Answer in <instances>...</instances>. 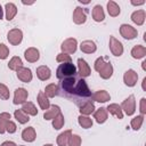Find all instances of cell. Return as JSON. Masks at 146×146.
Masks as SVG:
<instances>
[{"label":"cell","mask_w":146,"mask_h":146,"mask_svg":"<svg viewBox=\"0 0 146 146\" xmlns=\"http://www.w3.org/2000/svg\"><path fill=\"white\" fill-rule=\"evenodd\" d=\"M60 91L63 96L72 99L79 106L91 98V91L84 79L75 75L60 80Z\"/></svg>","instance_id":"cell-1"},{"label":"cell","mask_w":146,"mask_h":146,"mask_svg":"<svg viewBox=\"0 0 146 146\" xmlns=\"http://www.w3.org/2000/svg\"><path fill=\"white\" fill-rule=\"evenodd\" d=\"M95 70L99 73L100 78L104 80H107L113 74V66L110 62H105L104 57H98L95 62Z\"/></svg>","instance_id":"cell-2"},{"label":"cell","mask_w":146,"mask_h":146,"mask_svg":"<svg viewBox=\"0 0 146 146\" xmlns=\"http://www.w3.org/2000/svg\"><path fill=\"white\" fill-rule=\"evenodd\" d=\"M75 74H76V67L72 63H63L56 70V76L59 80H63L65 78L73 76Z\"/></svg>","instance_id":"cell-3"},{"label":"cell","mask_w":146,"mask_h":146,"mask_svg":"<svg viewBox=\"0 0 146 146\" xmlns=\"http://www.w3.org/2000/svg\"><path fill=\"white\" fill-rule=\"evenodd\" d=\"M121 110L124 111L127 115H132L136 112V100L135 96L130 95L128 98H125L121 104Z\"/></svg>","instance_id":"cell-4"},{"label":"cell","mask_w":146,"mask_h":146,"mask_svg":"<svg viewBox=\"0 0 146 146\" xmlns=\"http://www.w3.org/2000/svg\"><path fill=\"white\" fill-rule=\"evenodd\" d=\"M120 34H121V36H123L127 40H132V39L137 38L138 31L129 24H122L120 26Z\"/></svg>","instance_id":"cell-5"},{"label":"cell","mask_w":146,"mask_h":146,"mask_svg":"<svg viewBox=\"0 0 146 146\" xmlns=\"http://www.w3.org/2000/svg\"><path fill=\"white\" fill-rule=\"evenodd\" d=\"M78 48V41L76 39L74 38H68L66 40L63 41L62 46H60V49H62V52L64 54H74L75 50Z\"/></svg>","instance_id":"cell-6"},{"label":"cell","mask_w":146,"mask_h":146,"mask_svg":"<svg viewBox=\"0 0 146 146\" xmlns=\"http://www.w3.org/2000/svg\"><path fill=\"white\" fill-rule=\"evenodd\" d=\"M7 39H8L9 43H11L13 46H17L23 40V32L19 29H13L8 32Z\"/></svg>","instance_id":"cell-7"},{"label":"cell","mask_w":146,"mask_h":146,"mask_svg":"<svg viewBox=\"0 0 146 146\" xmlns=\"http://www.w3.org/2000/svg\"><path fill=\"white\" fill-rule=\"evenodd\" d=\"M108 44H110V50L114 56L119 57L123 54V46L116 38L110 36V43Z\"/></svg>","instance_id":"cell-8"},{"label":"cell","mask_w":146,"mask_h":146,"mask_svg":"<svg viewBox=\"0 0 146 146\" xmlns=\"http://www.w3.org/2000/svg\"><path fill=\"white\" fill-rule=\"evenodd\" d=\"M16 74H17V78H18L22 82H24V83L31 82V81H32V78H33L31 70L27 68V67H24V66L18 67V68L16 70Z\"/></svg>","instance_id":"cell-9"},{"label":"cell","mask_w":146,"mask_h":146,"mask_svg":"<svg viewBox=\"0 0 146 146\" xmlns=\"http://www.w3.org/2000/svg\"><path fill=\"white\" fill-rule=\"evenodd\" d=\"M137 80H138V74H137V72L133 71V70H128V71H125V73L123 74L124 84L128 86V87H133V86H136Z\"/></svg>","instance_id":"cell-10"},{"label":"cell","mask_w":146,"mask_h":146,"mask_svg":"<svg viewBox=\"0 0 146 146\" xmlns=\"http://www.w3.org/2000/svg\"><path fill=\"white\" fill-rule=\"evenodd\" d=\"M87 21V14L86 10L81 7H76L73 11V22L78 25H81L83 23H86Z\"/></svg>","instance_id":"cell-11"},{"label":"cell","mask_w":146,"mask_h":146,"mask_svg":"<svg viewBox=\"0 0 146 146\" xmlns=\"http://www.w3.org/2000/svg\"><path fill=\"white\" fill-rule=\"evenodd\" d=\"M27 96H29V92L26 89L24 88H17L15 90V94H14V104L15 105H18V104H24L27 99Z\"/></svg>","instance_id":"cell-12"},{"label":"cell","mask_w":146,"mask_h":146,"mask_svg":"<svg viewBox=\"0 0 146 146\" xmlns=\"http://www.w3.org/2000/svg\"><path fill=\"white\" fill-rule=\"evenodd\" d=\"M24 57L25 59L29 62V63H35L36 60H39L40 58V52L36 48L34 47H31V48H27L24 52Z\"/></svg>","instance_id":"cell-13"},{"label":"cell","mask_w":146,"mask_h":146,"mask_svg":"<svg viewBox=\"0 0 146 146\" xmlns=\"http://www.w3.org/2000/svg\"><path fill=\"white\" fill-rule=\"evenodd\" d=\"M78 70H79V74H80L81 78H87L91 73L88 63L83 58H79L78 59Z\"/></svg>","instance_id":"cell-14"},{"label":"cell","mask_w":146,"mask_h":146,"mask_svg":"<svg viewBox=\"0 0 146 146\" xmlns=\"http://www.w3.org/2000/svg\"><path fill=\"white\" fill-rule=\"evenodd\" d=\"M35 138H36V132L33 127H27L22 131V139L24 141L32 143L35 140Z\"/></svg>","instance_id":"cell-15"},{"label":"cell","mask_w":146,"mask_h":146,"mask_svg":"<svg viewBox=\"0 0 146 146\" xmlns=\"http://www.w3.org/2000/svg\"><path fill=\"white\" fill-rule=\"evenodd\" d=\"M80 49L82 52H86V54H92L97 50V46L94 41L91 40H84L81 42L80 44Z\"/></svg>","instance_id":"cell-16"},{"label":"cell","mask_w":146,"mask_h":146,"mask_svg":"<svg viewBox=\"0 0 146 146\" xmlns=\"http://www.w3.org/2000/svg\"><path fill=\"white\" fill-rule=\"evenodd\" d=\"M91 99L95 100V102L105 103V102H108L111 99V96L106 90H98V91H96L95 94L91 95Z\"/></svg>","instance_id":"cell-17"},{"label":"cell","mask_w":146,"mask_h":146,"mask_svg":"<svg viewBox=\"0 0 146 146\" xmlns=\"http://www.w3.org/2000/svg\"><path fill=\"white\" fill-rule=\"evenodd\" d=\"M79 111H80L81 115H87V116L90 115L91 113H94V112H95V105H94L92 100L89 99V100L84 102L83 104H81Z\"/></svg>","instance_id":"cell-18"},{"label":"cell","mask_w":146,"mask_h":146,"mask_svg":"<svg viewBox=\"0 0 146 146\" xmlns=\"http://www.w3.org/2000/svg\"><path fill=\"white\" fill-rule=\"evenodd\" d=\"M145 18H146V13L143 9L136 10L131 14V21L137 25H143L145 22Z\"/></svg>","instance_id":"cell-19"},{"label":"cell","mask_w":146,"mask_h":146,"mask_svg":"<svg viewBox=\"0 0 146 146\" xmlns=\"http://www.w3.org/2000/svg\"><path fill=\"white\" fill-rule=\"evenodd\" d=\"M51 75V72H50V68L46 65H41L39 67H36V76L39 78V80L41 81H46L50 78Z\"/></svg>","instance_id":"cell-20"},{"label":"cell","mask_w":146,"mask_h":146,"mask_svg":"<svg viewBox=\"0 0 146 146\" xmlns=\"http://www.w3.org/2000/svg\"><path fill=\"white\" fill-rule=\"evenodd\" d=\"M94 119L99 124L104 123L107 120V111H106V108L105 107H100L97 111H95L94 112Z\"/></svg>","instance_id":"cell-21"},{"label":"cell","mask_w":146,"mask_h":146,"mask_svg":"<svg viewBox=\"0 0 146 146\" xmlns=\"http://www.w3.org/2000/svg\"><path fill=\"white\" fill-rule=\"evenodd\" d=\"M5 10H6V19L7 21H11L17 14V7L13 2H7L5 6Z\"/></svg>","instance_id":"cell-22"},{"label":"cell","mask_w":146,"mask_h":146,"mask_svg":"<svg viewBox=\"0 0 146 146\" xmlns=\"http://www.w3.org/2000/svg\"><path fill=\"white\" fill-rule=\"evenodd\" d=\"M92 18L95 22H103L105 18V13L104 9L100 5H96L92 9Z\"/></svg>","instance_id":"cell-23"},{"label":"cell","mask_w":146,"mask_h":146,"mask_svg":"<svg viewBox=\"0 0 146 146\" xmlns=\"http://www.w3.org/2000/svg\"><path fill=\"white\" fill-rule=\"evenodd\" d=\"M131 56H132L135 59L144 58V57L146 56V48H145L144 46H140V44L135 46V47L131 49Z\"/></svg>","instance_id":"cell-24"},{"label":"cell","mask_w":146,"mask_h":146,"mask_svg":"<svg viewBox=\"0 0 146 146\" xmlns=\"http://www.w3.org/2000/svg\"><path fill=\"white\" fill-rule=\"evenodd\" d=\"M38 104H39V106H40V108L41 110H43V111H47L49 107H50V103H49V98L44 95V92L43 91H40L39 94H38Z\"/></svg>","instance_id":"cell-25"},{"label":"cell","mask_w":146,"mask_h":146,"mask_svg":"<svg viewBox=\"0 0 146 146\" xmlns=\"http://www.w3.org/2000/svg\"><path fill=\"white\" fill-rule=\"evenodd\" d=\"M106 111H107V112H110L112 115L116 116L119 120L123 119V111L121 110V106H120V105H117V104H110V105L107 106Z\"/></svg>","instance_id":"cell-26"},{"label":"cell","mask_w":146,"mask_h":146,"mask_svg":"<svg viewBox=\"0 0 146 146\" xmlns=\"http://www.w3.org/2000/svg\"><path fill=\"white\" fill-rule=\"evenodd\" d=\"M58 113H60L59 106H57V105H51V106L44 112L43 119H44V120H52Z\"/></svg>","instance_id":"cell-27"},{"label":"cell","mask_w":146,"mask_h":146,"mask_svg":"<svg viewBox=\"0 0 146 146\" xmlns=\"http://www.w3.org/2000/svg\"><path fill=\"white\" fill-rule=\"evenodd\" d=\"M107 11H108L110 16H112V17H116V16L120 15L121 9H120V7H119V5H117L116 2H114V1L111 0V1L107 2Z\"/></svg>","instance_id":"cell-28"},{"label":"cell","mask_w":146,"mask_h":146,"mask_svg":"<svg viewBox=\"0 0 146 146\" xmlns=\"http://www.w3.org/2000/svg\"><path fill=\"white\" fill-rule=\"evenodd\" d=\"M25 114H27V115H36L38 114V110H36V107L34 106V104L33 103H31V102H25L24 104H23V106H22V108H21Z\"/></svg>","instance_id":"cell-29"},{"label":"cell","mask_w":146,"mask_h":146,"mask_svg":"<svg viewBox=\"0 0 146 146\" xmlns=\"http://www.w3.org/2000/svg\"><path fill=\"white\" fill-rule=\"evenodd\" d=\"M72 135V131L71 130H65L64 132H62L58 137H57V145L58 146H67V141H68V138L71 137Z\"/></svg>","instance_id":"cell-30"},{"label":"cell","mask_w":146,"mask_h":146,"mask_svg":"<svg viewBox=\"0 0 146 146\" xmlns=\"http://www.w3.org/2000/svg\"><path fill=\"white\" fill-rule=\"evenodd\" d=\"M10 117L11 115L7 112H3L0 114V133L6 132V127H7V123L10 121Z\"/></svg>","instance_id":"cell-31"},{"label":"cell","mask_w":146,"mask_h":146,"mask_svg":"<svg viewBox=\"0 0 146 146\" xmlns=\"http://www.w3.org/2000/svg\"><path fill=\"white\" fill-rule=\"evenodd\" d=\"M58 91H59V88H58V86L57 84H55V83H50V84H48L47 87H46V89H44V95L48 97V98H52V97H55L57 94H58Z\"/></svg>","instance_id":"cell-32"},{"label":"cell","mask_w":146,"mask_h":146,"mask_svg":"<svg viewBox=\"0 0 146 146\" xmlns=\"http://www.w3.org/2000/svg\"><path fill=\"white\" fill-rule=\"evenodd\" d=\"M14 116L18 121V123H21V124H25L30 121V116L27 114H25L22 110H16L14 112Z\"/></svg>","instance_id":"cell-33"},{"label":"cell","mask_w":146,"mask_h":146,"mask_svg":"<svg viewBox=\"0 0 146 146\" xmlns=\"http://www.w3.org/2000/svg\"><path fill=\"white\" fill-rule=\"evenodd\" d=\"M78 122L83 129H89L92 127V120H91V117H89L87 115H80L78 117Z\"/></svg>","instance_id":"cell-34"},{"label":"cell","mask_w":146,"mask_h":146,"mask_svg":"<svg viewBox=\"0 0 146 146\" xmlns=\"http://www.w3.org/2000/svg\"><path fill=\"white\" fill-rule=\"evenodd\" d=\"M65 123V120H64V115L62 113H58L54 119H52V127L56 129V130H59L62 129V127L64 125Z\"/></svg>","instance_id":"cell-35"},{"label":"cell","mask_w":146,"mask_h":146,"mask_svg":"<svg viewBox=\"0 0 146 146\" xmlns=\"http://www.w3.org/2000/svg\"><path fill=\"white\" fill-rule=\"evenodd\" d=\"M22 64H23L22 59H21L18 56H14V57L9 60V63H8V67H9L10 70H13V71H16L18 67L23 66Z\"/></svg>","instance_id":"cell-36"},{"label":"cell","mask_w":146,"mask_h":146,"mask_svg":"<svg viewBox=\"0 0 146 146\" xmlns=\"http://www.w3.org/2000/svg\"><path fill=\"white\" fill-rule=\"evenodd\" d=\"M143 122H144V115H137V116H135V117L131 120L130 125H131V128H132L133 130L137 131V130H139V129L141 128Z\"/></svg>","instance_id":"cell-37"},{"label":"cell","mask_w":146,"mask_h":146,"mask_svg":"<svg viewBox=\"0 0 146 146\" xmlns=\"http://www.w3.org/2000/svg\"><path fill=\"white\" fill-rule=\"evenodd\" d=\"M81 143H82V139L79 135H71V137L68 138L67 145L68 146H81Z\"/></svg>","instance_id":"cell-38"},{"label":"cell","mask_w":146,"mask_h":146,"mask_svg":"<svg viewBox=\"0 0 146 146\" xmlns=\"http://www.w3.org/2000/svg\"><path fill=\"white\" fill-rule=\"evenodd\" d=\"M9 96H10V94H9V89L7 88V86L6 84H3V83H0V99H9Z\"/></svg>","instance_id":"cell-39"},{"label":"cell","mask_w":146,"mask_h":146,"mask_svg":"<svg viewBox=\"0 0 146 146\" xmlns=\"http://www.w3.org/2000/svg\"><path fill=\"white\" fill-rule=\"evenodd\" d=\"M56 60H57L58 63H71L72 59H71V56H70V55L64 54V52H60V54L57 55Z\"/></svg>","instance_id":"cell-40"},{"label":"cell","mask_w":146,"mask_h":146,"mask_svg":"<svg viewBox=\"0 0 146 146\" xmlns=\"http://www.w3.org/2000/svg\"><path fill=\"white\" fill-rule=\"evenodd\" d=\"M9 55V49L6 44L0 43V59H6Z\"/></svg>","instance_id":"cell-41"},{"label":"cell","mask_w":146,"mask_h":146,"mask_svg":"<svg viewBox=\"0 0 146 146\" xmlns=\"http://www.w3.org/2000/svg\"><path fill=\"white\" fill-rule=\"evenodd\" d=\"M16 129H17V127H16V124L10 120L8 123H7V127H6V131L7 132H9V133H14L15 131H16Z\"/></svg>","instance_id":"cell-42"},{"label":"cell","mask_w":146,"mask_h":146,"mask_svg":"<svg viewBox=\"0 0 146 146\" xmlns=\"http://www.w3.org/2000/svg\"><path fill=\"white\" fill-rule=\"evenodd\" d=\"M139 111H140L141 115L146 114V98H145V97H143V98L140 99V104H139Z\"/></svg>","instance_id":"cell-43"},{"label":"cell","mask_w":146,"mask_h":146,"mask_svg":"<svg viewBox=\"0 0 146 146\" xmlns=\"http://www.w3.org/2000/svg\"><path fill=\"white\" fill-rule=\"evenodd\" d=\"M0 146H16V144H15L14 141H9V140H7V141H3Z\"/></svg>","instance_id":"cell-44"},{"label":"cell","mask_w":146,"mask_h":146,"mask_svg":"<svg viewBox=\"0 0 146 146\" xmlns=\"http://www.w3.org/2000/svg\"><path fill=\"white\" fill-rule=\"evenodd\" d=\"M144 3H145L144 0H141V1H131V5H133V6H141Z\"/></svg>","instance_id":"cell-45"},{"label":"cell","mask_w":146,"mask_h":146,"mask_svg":"<svg viewBox=\"0 0 146 146\" xmlns=\"http://www.w3.org/2000/svg\"><path fill=\"white\" fill-rule=\"evenodd\" d=\"M145 83H146V78H144V79H143V82H141V87H143V90H146Z\"/></svg>","instance_id":"cell-46"},{"label":"cell","mask_w":146,"mask_h":146,"mask_svg":"<svg viewBox=\"0 0 146 146\" xmlns=\"http://www.w3.org/2000/svg\"><path fill=\"white\" fill-rule=\"evenodd\" d=\"M2 16H3V9H2V7L0 5V21L2 19Z\"/></svg>","instance_id":"cell-47"},{"label":"cell","mask_w":146,"mask_h":146,"mask_svg":"<svg viewBox=\"0 0 146 146\" xmlns=\"http://www.w3.org/2000/svg\"><path fill=\"white\" fill-rule=\"evenodd\" d=\"M141 67H143L144 71H146V60H144V62L141 63Z\"/></svg>","instance_id":"cell-48"},{"label":"cell","mask_w":146,"mask_h":146,"mask_svg":"<svg viewBox=\"0 0 146 146\" xmlns=\"http://www.w3.org/2000/svg\"><path fill=\"white\" fill-rule=\"evenodd\" d=\"M43 146H54V145H51V144H46V145H43Z\"/></svg>","instance_id":"cell-49"},{"label":"cell","mask_w":146,"mask_h":146,"mask_svg":"<svg viewBox=\"0 0 146 146\" xmlns=\"http://www.w3.org/2000/svg\"><path fill=\"white\" fill-rule=\"evenodd\" d=\"M21 146H24V145H21Z\"/></svg>","instance_id":"cell-50"}]
</instances>
